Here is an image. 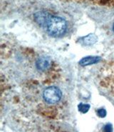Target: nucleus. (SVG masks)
<instances>
[{"mask_svg": "<svg viewBox=\"0 0 114 132\" xmlns=\"http://www.w3.org/2000/svg\"><path fill=\"white\" fill-rule=\"evenodd\" d=\"M104 132H112L113 131V128H112V126L111 124H107L106 125L105 127H104V129H103Z\"/></svg>", "mask_w": 114, "mask_h": 132, "instance_id": "obj_8", "label": "nucleus"}, {"mask_svg": "<svg viewBox=\"0 0 114 132\" xmlns=\"http://www.w3.org/2000/svg\"><path fill=\"white\" fill-rule=\"evenodd\" d=\"M47 32L51 37H61L66 33L67 23L64 19L59 16H51L46 24Z\"/></svg>", "mask_w": 114, "mask_h": 132, "instance_id": "obj_1", "label": "nucleus"}, {"mask_svg": "<svg viewBox=\"0 0 114 132\" xmlns=\"http://www.w3.org/2000/svg\"><path fill=\"white\" fill-rule=\"evenodd\" d=\"M62 93L61 90L56 86H50L45 89L43 92V98L46 103L54 104L62 98Z\"/></svg>", "mask_w": 114, "mask_h": 132, "instance_id": "obj_2", "label": "nucleus"}, {"mask_svg": "<svg viewBox=\"0 0 114 132\" xmlns=\"http://www.w3.org/2000/svg\"><path fill=\"white\" fill-rule=\"evenodd\" d=\"M51 16L48 14V13L44 12H39L34 14V19L36 22L41 26H46Z\"/></svg>", "mask_w": 114, "mask_h": 132, "instance_id": "obj_3", "label": "nucleus"}, {"mask_svg": "<svg viewBox=\"0 0 114 132\" xmlns=\"http://www.w3.org/2000/svg\"><path fill=\"white\" fill-rule=\"evenodd\" d=\"M97 114L99 115V117L101 118H103L106 116V111L104 109H100L97 111Z\"/></svg>", "mask_w": 114, "mask_h": 132, "instance_id": "obj_7", "label": "nucleus"}, {"mask_svg": "<svg viewBox=\"0 0 114 132\" xmlns=\"http://www.w3.org/2000/svg\"><path fill=\"white\" fill-rule=\"evenodd\" d=\"M100 59H101V58L99 56H87V57H84L81 60L80 62H79V64L82 67L89 66V65L96 64L99 62Z\"/></svg>", "mask_w": 114, "mask_h": 132, "instance_id": "obj_4", "label": "nucleus"}, {"mask_svg": "<svg viewBox=\"0 0 114 132\" xmlns=\"http://www.w3.org/2000/svg\"><path fill=\"white\" fill-rule=\"evenodd\" d=\"M113 31H114V24H113Z\"/></svg>", "mask_w": 114, "mask_h": 132, "instance_id": "obj_9", "label": "nucleus"}, {"mask_svg": "<svg viewBox=\"0 0 114 132\" xmlns=\"http://www.w3.org/2000/svg\"><path fill=\"white\" fill-rule=\"evenodd\" d=\"M90 106L89 104H81L78 106V110L82 113H86L89 110Z\"/></svg>", "mask_w": 114, "mask_h": 132, "instance_id": "obj_6", "label": "nucleus"}, {"mask_svg": "<svg viewBox=\"0 0 114 132\" xmlns=\"http://www.w3.org/2000/svg\"><path fill=\"white\" fill-rule=\"evenodd\" d=\"M50 62L49 60L46 57H41L38 59L37 62V67L39 68L40 70L43 71L46 70V69L49 67Z\"/></svg>", "mask_w": 114, "mask_h": 132, "instance_id": "obj_5", "label": "nucleus"}]
</instances>
